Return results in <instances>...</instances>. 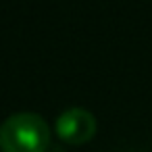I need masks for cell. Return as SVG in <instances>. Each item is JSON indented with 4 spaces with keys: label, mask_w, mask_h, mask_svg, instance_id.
<instances>
[{
    "label": "cell",
    "mask_w": 152,
    "mask_h": 152,
    "mask_svg": "<svg viewBox=\"0 0 152 152\" xmlns=\"http://www.w3.org/2000/svg\"><path fill=\"white\" fill-rule=\"evenodd\" d=\"M54 129L56 135L67 144H86L96 133V117L83 106H69L56 117Z\"/></svg>",
    "instance_id": "2"
},
{
    "label": "cell",
    "mask_w": 152,
    "mask_h": 152,
    "mask_svg": "<svg viewBox=\"0 0 152 152\" xmlns=\"http://www.w3.org/2000/svg\"><path fill=\"white\" fill-rule=\"evenodd\" d=\"M50 144V127L46 119L31 110H19L0 123L2 152H46Z\"/></svg>",
    "instance_id": "1"
}]
</instances>
